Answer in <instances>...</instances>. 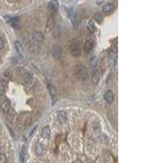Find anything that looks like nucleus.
Masks as SVG:
<instances>
[{
  "mask_svg": "<svg viewBox=\"0 0 163 163\" xmlns=\"http://www.w3.org/2000/svg\"><path fill=\"white\" fill-rule=\"evenodd\" d=\"M113 10H114V5L112 3H107L104 4L102 7V11L105 13L111 12Z\"/></svg>",
  "mask_w": 163,
  "mask_h": 163,
  "instance_id": "2eb2a0df",
  "label": "nucleus"
},
{
  "mask_svg": "<svg viewBox=\"0 0 163 163\" xmlns=\"http://www.w3.org/2000/svg\"><path fill=\"white\" fill-rule=\"evenodd\" d=\"M104 100L108 103V104H112L114 100V95L112 93V91H107L104 94Z\"/></svg>",
  "mask_w": 163,
  "mask_h": 163,
  "instance_id": "f3484780",
  "label": "nucleus"
},
{
  "mask_svg": "<svg viewBox=\"0 0 163 163\" xmlns=\"http://www.w3.org/2000/svg\"><path fill=\"white\" fill-rule=\"evenodd\" d=\"M67 120L66 112L65 111H59L57 113V122H59L61 125L65 124Z\"/></svg>",
  "mask_w": 163,
  "mask_h": 163,
  "instance_id": "1a4fd4ad",
  "label": "nucleus"
},
{
  "mask_svg": "<svg viewBox=\"0 0 163 163\" xmlns=\"http://www.w3.org/2000/svg\"><path fill=\"white\" fill-rule=\"evenodd\" d=\"M95 47V41L94 39H88L86 41L84 44V51L86 53H89L90 51H92V49Z\"/></svg>",
  "mask_w": 163,
  "mask_h": 163,
  "instance_id": "0eeeda50",
  "label": "nucleus"
},
{
  "mask_svg": "<svg viewBox=\"0 0 163 163\" xmlns=\"http://www.w3.org/2000/svg\"><path fill=\"white\" fill-rule=\"evenodd\" d=\"M95 20H96V21L98 22V23H101L102 21H103V16H102L100 13L96 14V15H95Z\"/></svg>",
  "mask_w": 163,
  "mask_h": 163,
  "instance_id": "5701e85b",
  "label": "nucleus"
},
{
  "mask_svg": "<svg viewBox=\"0 0 163 163\" xmlns=\"http://www.w3.org/2000/svg\"><path fill=\"white\" fill-rule=\"evenodd\" d=\"M23 81H24V82L26 84H28V85H30V84H31L33 82V81H34V76H33V74L31 73L30 72H25V73L23 75Z\"/></svg>",
  "mask_w": 163,
  "mask_h": 163,
  "instance_id": "9d476101",
  "label": "nucleus"
},
{
  "mask_svg": "<svg viewBox=\"0 0 163 163\" xmlns=\"http://www.w3.org/2000/svg\"><path fill=\"white\" fill-rule=\"evenodd\" d=\"M7 162V158L6 156L3 153H0V163H6Z\"/></svg>",
  "mask_w": 163,
  "mask_h": 163,
  "instance_id": "393cba45",
  "label": "nucleus"
},
{
  "mask_svg": "<svg viewBox=\"0 0 163 163\" xmlns=\"http://www.w3.org/2000/svg\"><path fill=\"white\" fill-rule=\"evenodd\" d=\"M8 21H9V23H10L11 25L13 26V27L16 28L18 23H19V18H18V17H13V18H11Z\"/></svg>",
  "mask_w": 163,
  "mask_h": 163,
  "instance_id": "412c9836",
  "label": "nucleus"
},
{
  "mask_svg": "<svg viewBox=\"0 0 163 163\" xmlns=\"http://www.w3.org/2000/svg\"><path fill=\"white\" fill-rule=\"evenodd\" d=\"M61 55H62V49L60 46L58 45H54L51 48V56L54 59H59L61 58Z\"/></svg>",
  "mask_w": 163,
  "mask_h": 163,
  "instance_id": "39448f33",
  "label": "nucleus"
},
{
  "mask_svg": "<svg viewBox=\"0 0 163 163\" xmlns=\"http://www.w3.org/2000/svg\"><path fill=\"white\" fill-rule=\"evenodd\" d=\"M73 74L77 80L85 81L88 77V70L86 66H84L82 65H77L74 67Z\"/></svg>",
  "mask_w": 163,
  "mask_h": 163,
  "instance_id": "f03ea898",
  "label": "nucleus"
},
{
  "mask_svg": "<svg viewBox=\"0 0 163 163\" xmlns=\"http://www.w3.org/2000/svg\"><path fill=\"white\" fill-rule=\"evenodd\" d=\"M35 152L36 153H37V155L42 156V155H43V154L45 153V152H46V148H45V146H44L42 143H41L39 142L36 143Z\"/></svg>",
  "mask_w": 163,
  "mask_h": 163,
  "instance_id": "6e6552de",
  "label": "nucleus"
},
{
  "mask_svg": "<svg viewBox=\"0 0 163 163\" xmlns=\"http://www.w3.org/2000/svg\"><path fill=\"white\" fill-rule=\"evenodd\" d=\"M27 159V148L26 146H23L20 153V160L22 163H26Z\"/></svg>",
  "mask_w": 163,
  "mask_h": 163,
  "instance_id": "dca6fc26",
  "label": "nucleus"
},
{
  "mask_svg": "<svg viewBox=\"0 0 163 163\" xmlns=\"http://www.w3.org/2000/svg\"><path fill=\"white\" fill-rule=\"evenodd\" d=\"M15 50H16V52L18 54V56H20L21 58H23L25 56V51L23 49V46L20 44V42L18 41H15Z\"/></svg>",
  "mask_w": 163,
  "mask_h": 163,
  "instance_id": "f8f14e48",
  "label": "nucleus"
},
{
  "mask_svg": "<svg viewBox=\"0 0 163 163\" xmlns=\"http://www.w3.org/2000/svg\"><path fill=\"white\" fill-rule=\"evenodd\" d=\"M44 41V35L41 32H34L30 39V49L32 52L37 53L40 51V46Z\"/></svg>",
  "mask_w": 163,
  "mask_h": 163,
  "instance_id": "f257e3e1",
  "label": "nucleus"
},
{
  "mask_svg": "<svg viewBox=\"0 0 163 163\" xmlns=\"http://www.w3.org/2000/svg\"><path fill=\"white\" fill-rule=\"evenodd\" d=\"M70 17V19H71V21H72V24H73V26L74 28H77V26H79V24H80V21H81V15L80 14L76 11V12H73L72 13V15L69 16Z\"/></svg>",
  "mask_w": 163,
  "mask_h": 163,
  "instance_id": "20e7f679",
  "label": "nucleus"
},
{
  "mask_svg": "<svg viewBox=\"0 0 163 163\" xmlns=\"http://www.w3.org/2000/svg\"><path fill=\"white\" fill-rule=\"evenodd\" d=\"M5 94V84L3 81H0V97H3Z\"/></svg>",
  "mask_w": 163,
  "mask_h": 163,
  "instance_id": "4be33fe9",
  "label": "nucleus"
},
{
  "mask_svg": "<svg viewBox=\"0 0 163 163\" xmlns=\"http://www.w3.org/2000/svg\"><path fill=\"white\" fill-rule=\"evenodd\" d=\"M41 135L44 139H49L51 136V129L49 126H46L42 129L41 131Z\"/></svg>",
  "mask_w": 163,
  "mask_h": 163,
  "instance_id": "4468645a",
  "label": "nucleus"
},
{
  "mask_svg": "<svg viewBox=\"0 0 163 163\" xmlns=\"http://www.w3.org/2000/svg\"><path fill=\"white\" fill-rule=\"evenodd\" d=\"M87 30H88V31H89V33H91V34H93V33L95 32L96 26H95L94 22L92 21V20H91V21L88 23V25H87Z\"/></svg>",
  "mask_w": 163,
  "mask_h": 163,
  "instance_id": "aec40b11",
  "label": "nucleus"
},
{
  "mask_svg": "<svg viewBox=\"0 0 163 163\" xmlns=\"http://www.w3.org/2000/svg\"><path fill=\"white\" fill-rule=\"evenodd\" d=\"M0 149H1V143H0Z\"/></svg>",
  "mask_w": 163,
  "mask_h": 163,
  "instance_id": "a878e982",
  "label": "nucleus"
},
{
  "mask_svg": "<svg viewBox=\"0 0 163 163\" xmlns=\"http://www.w3.org/2000/svg\"><path fill=\"white\" fill-rule=\"evenodd\" d=\"M92 80L94 84H98L100 81V71L97 66H94L92 70Z\"/></svg>",
  "mask_w": 163,
  "mask_h": 163,
  "instance_id": "423d86ee",
  "label": "nucleus"
},
{
  "mask_svg": "<svg viewBox=\"0 0 163 163\" xmlns=\"http://www.w3.org/2000/svg\"><path fill=\"white\" fill-rule=\"evenodd\" d=\"M1 108H2V110L5 113H7V112H9L11 108V104L9 100H7V99L3 100L2 101V103H1Z\"/></svg>",
  "mask_w": 163,
  "mask_h": 163,
  "instance_id": "9b49d317",
  "label": "nucleus"
},
{
  "mask_svg": "<svg viewBox=\"0 0 163 163\" xmlns=\"http://www.w3.org/2000/svg\"><path fill=\"white\" fill-rule=\"evenodd\" d=\"M69 51L71 56L78 57L81 56V44L78 41H73L69 46Z\"/></svg>",
  "mask_w": 163,
  "mask_h": 163,
  "instance_id": "7ed1b4c3",
  "label": "nucleus"
},
{
  "mask_svg": "<svg viewBox=\"0 0 163 163\" xmlns=\"http://www.w3.org/2000/svg\"><path fill=\"white\" fill-rule=\"evenodd\" d=\"M108 60L110 64H112V65H115L117 63V54L114 51H108Z\"/></svg>",
  "mask_w": 163,
  "mask_h": 163,
  "instance_id": "ddd939ff",
  "label": "nucleus"
},
{
  "mask_svg": "<svg viewBox=\"0 0 163 163\" xmlns=\"http://www.w3.org/2000/svg\"><path fill=\"white\" fill-rule=\"evenodd\" d=\"M5 46V41L3 39V38L0 35V50H3Z\"/></svg>",
  "mask_w": 163,
  "mask_h": 163,
  "instance_id": "b1692460",
  "label": "nucleus"
},
{
  "mask_svg": "<svg viewBox=\"0 0 163 163\" xmlns=\"http://www.w3.org/2000/svg\"><path fill=\"white\" fill-rule=\"evenodd\" d=\"M59 8V3L57 1H51L48 5V9L52 12H56Z\"/></svg>",
  "mask_w": 163,
  "mask_h": 163,
  "instance_id": "a211bd4d",
  "label": "nucleus"
},
{
  "mask_svg": "<svg viewBox=\"0 0 163 163\" xmlns=\"http://www.w3.org/2000/svg\"><path fill=\"white\" fill-rule=\"evenodd\" d=\"M48 90H49V92H50V94H51V99H52V100L54 101V103L56 102V96H57V93H56V90L55 87H53V86H51V85H48ZM53 103V104H54Z\"/></svg>",
  "mask_w": 163,
  "mask_h": 163,
  "instance_id": "6ab92c4d",
  "label": "nucleus"
}]
</instances>
